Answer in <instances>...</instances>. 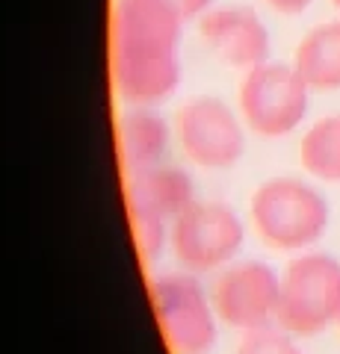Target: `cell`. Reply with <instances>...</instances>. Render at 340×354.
Wrapping results in <instances>:
<instances>
[{
    "label": "cell",
    "mask_w": 340,
    "mask_h": 354,
    "mask_svg": "<svg viewBox=\"0 0 340 354\" xmlns=\"http://www.w3.org/2000/svg\"><path fill=\"white\" fill-rule=\"evenodd\" d=\"M195 198V183L178 165L134 169L127 180V216L134 242L145 260H154L169 245V225Z\"/></svg>",
    "instance_id": "obj_4"
},
{
    "label": "cell",
    "mask_w": 340,
    "mask_h": 354,
    "mask_svg": "<svg viewBox=\"0 0 340 354\" xmlns=\"http://www.w3.org/2000/svg\"><path fill=\"white\" fill-rule=\"evenodd\" d=\"M299 162L323 183H340V113L325 115L302 133Z\"/></svg>",
    "instance_id": "obj_13"
},
{
    "label": "cell",
    "mask_w": 340,
    "mask_h": 354,
    "mask_svg": "<svg viewBox=\"0 0 340 354\" xmlns=\"http://www.w3.org/2000/svg\"><path fill=\"white\" fill-rule=\"evenodd\" d=\"M195 24H199L202 44L228 68L251 71L258 65L269 62V30L251 6L213 3Z\"/></svg>",
    "instance_id": "obj_10"
},
{
    "label": "cell",
    "mask_w": 340,
    "mask_h": 354,
    "mask_svg": "<svg viewBox=\"0 0 340 354\" xmlns=\"http://www.w3.org/2000/svg\"><path fill=\"white\" fill-rule=\"evenodd\" d=\"M186 21L163 0H116L109 74L122 101L157 106L181 83L178 44Z\"/></svg>",
    "instance_id": "obj_1"
},
{
    "label": "cell",
    "mask_w": 340,
    "mask_h": 354,
    "mask_svg": "<svg viewBox=\"0 0 340 354\" xmlns=\"http://www.w3.org/2000/svg\"><path fill=\"white\" fill-rule=\"evenodd\" d=\"M160 334L172 354H211L219 337V316L199 274L169 272L151 281Z\"/></svg>",
    "instance_id": "obj_5"
},
{
    "label": "cell",
    "mask_w": 340,
    "mask_h": 354,
    "mask_svg": "<svg viewBox=\"0 0 340 354\" xmlns=\"http://www.w3.org/2000/svg\"><path fill=\"white\" fill-rule=\"evenodd\" d=\"M163 3L172 6L175 12H178L186 24H190V21H199L207 9L213 6V0H163Z\"/></svg>",
    "instance_id": "obj_15"
},
{
    "label": "cell",
    "mask_w": 340,
    "mask_h": 354,
    "mask_svg": "<svg viewBox=\"0 0 340 354\" xmlns=\"http://www.w3.org/2000/svg\"><path fill=\"white\" fill-rule=\"evenodd\" d=\"M267 3L276 9V12H281V15H302L305 9L314 3V0H267Z\"/></svg>",
    "instance_id": "obj_16"
},
{
    "label": "cell",
    "mask_w": 340,
    "mask_h": 354,
    "mask_svg": "<svg viewBox=\"0 0 340 354\" xmlns=\"http://www.w3.org/2000/svg\"><path fill=\"white\" fill-rule=\"evenodd\" d=\"M237 354H305V351L296 346L293 334H287L284 328L267 325L258 330H246L237 346Z\"/></svg>",
    "instance_id": "obj_14"
},
{
    "label": "cell",
    "mask_w": 340,
    "mask_h": 354,
    "mask_svg": "<svg viewBox=\"0 0 340 354\" xmlns=\"http://www.w3.org/2000/svg\"><path fill=\"white\" fill-rule=\"evenodd\" d=\"M293 68L311 92H340V21L308 30L293 53Z\"/></svg>",
    "instance_id": "obj_12"
},
{
    "label": "cell",
    "mask_w": 340,
    "mask_h": 354,
    "mask_svg": "<svg viewBox=\"0 0 340 354\" xmlns=\"http://www.w3.org/2000/svg\"><path fill=\"white\" fill-rule=\"evenodd\" d=\"M332 3H334V6H337V9H340V0H332Z\"/></svg>",
    "instance_id": "obj_18"
},
{
    "label": "cell",
    "mask_w": 340,
    "mask_h": 354,
    "mask_svg": "<svg viewBox=\"0 0 340 354\" xmlns=\"http://www.w3.org/2000/svg\"><path fill=\"white\" fill-rule=\"evenodd\" d=\"M237 104L246 130L260 139H281L299 130L308 115L311 88L293 65L263 62L246 71Z\"/></svg>",
    "instance_id": "obj_6"
},
{
    "label": "cell",
    "mask_w": 340,
    "mask_h": 354,
    "mask_svg": "<svg viewBox=\"0 0 340 354\" xmlns=\"http://www.w3.org/2000/svg\"><path fill=\"white\" fill-rule=\"evenodd\" d=\"M340 313V260L305 251L281 274L276 325L293 337H316Z\"/></svg>",
    "instance_id": "obj_3"
},
{
    "label": "cell",
    "mask_w": 340,
    "mask_h": 354,
    "mask_svg": "<svg viewBox=\"0 0 340 354\" xmlns=\"http://www.w3.org/2000/svg\"><path fill=\"white\" fill-rule=\"evenodd\" d=\"M249 218L263 245L305 251L316 245L332 221L325 195L299 177H269L251 192Z\"/></svg>",
    "instance_id": "obj_2"
},
{
    "label": "cell",
    "mask_w": 340,
    "mask_h": 354,
    "mask_svg": "<svg viewBox=\"0 0 340 354\" xmlns=\"http://www.w3.org/2000/svg\"><path fill=\"white\" fill-rule=\"evenodd\" d=\"M246 242L243 218L222 201H193L169 225V248L186 272H219Z\"/></svg>",
    "instance_id": "obj_7"
},
{
    "label": "cell",
    "mask_w": 340,
    "mask_h": 354,
    "mask_svg": "<svg viewBox=\"0 0 340 354\" xmlns=\"http://www.w3.org/2000/svg\"><path fill=\"white\" fill-rule=\"evenodd\" d=\"M281 274L269 263L243 260L219 269L211 286V301L219 322L234 330H258L276 325Z\"/></svg>",
    "instance_id": "obj_9"
},
{
    "label": "cell",
    "mask_w": 340,
    "mask_h": 354,
    "mask_svg": "<svg viewBox=\"0 0 340 354\" xmlns=\"http://www.w3.org/2000/svg\"><path fill=\"white\" fill-rule=\"evenodd\" d=\"M175 139V127L154 106H130L118 118V151L130 171L163 162Z\"/></svg>",
    "instance_id": "obj_11"
},
{
    "label": "cell",
    "mask_w": 340,
    "mask_h": 354,
    "mask_svg": "<svg viewBox=\"0 0 340 354\" xmlns=\"http://www.w3.org/2000/svg\"><path fill=\"white\" fill-rule=\"evenodd\" d=\"M334 325H337V330H340V313H337V322H334Z\"/></svg>",
    "instance_id": "obj_17"
},
{
    "label": "cell",
    "mask_w": 340,
    "mask_h": 354,
    "mask_svg": "<svg viewBox=\"0 0 340 354\" xmlns=\"http://www.w3.org/2000/svg\"><path fill=\"white\" fill-rule=\"evenodd\" d=\"M175 142L193 165L207 171L231 169L246 153V124L222 97H190L172 118Z\"/></svg>",
    "instance_id": "obj_8"
}]
</instances>
